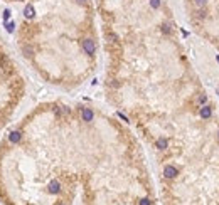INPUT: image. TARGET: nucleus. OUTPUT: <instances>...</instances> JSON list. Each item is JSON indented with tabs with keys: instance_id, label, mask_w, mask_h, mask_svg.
I'll list each match as a JSON object with an SVG mask.
<instances>
[{
	"instance_id": "1",
	"label": "nucleus",
	"mask_w": 219,
	"mask_h": 205,
	"mask_svg": "<svg viewBox=\"0 0 219 205\" xmlns=\"http://www.w3.org/2000/svg\"><path fill=\"white\" fill-rule=\"evenodd\" d=\"M81 46H83V50L86 52L88 56H93V54L96 52V42L91 39V37H86V39H83Z\"/></svg>"
},
{
	"instance_id": "2",
	"label": "nucleus",
	"mask_w": 219,
	"mask_h": 205,
	"mask_svg": "<svg viewBox=\"0 0 219 205\" xmlns=\"http://www.w3.org/2000/svg\"><path fill=\"white\" fill-rule=\"evenodd\" d=\"M22 141V131L20 130H14L9 133V143L12 145H19Z\"/></svg>"
},
{
	"instance_id": "3",
	"label": "nucleus",
	"mask_w": 219,
	"mask_h": 205,
	"mask_svg": "<svg viewBox=\"0 0 219 205\" xmlns=\"http://www.w3.org/2000/svg\"><path fill=\"white\" fill-rule=\"evenodd\" d=\"M47 192L51 195H57L59 192H61V183H59V180L52 178V180L49 182V185H47Z\"/></svg>"
},
{
	"instance_id": "4",
	"label": "nucleus",
	"mask_w": 219,
	"mask_h": 205,
	"mask_svg": "<svg viewBox=\"0 0 219 205\" xmlns=\"http://www.w3.org/2000/svg\"><path fill=\"white\" fill-rule=\"evenodd\" d=\"M179 175V170L175 168V166H172V165H167L164 168V176L165 178H169V180H172V178H175V176Z\"/></svg>"
},
{
	"instance_id": "5",
	"label": "nucleus",
	"mask_w": 219,
	"mask_h": 205,
	"mask_svg": "<svg viewBox=\"0 0 219 205\" xmlns=\"http://www.w3.org/2000/svg\"><path fill=\"white\" fill-rule=\"evenodd\" d=\"M81 118H83V121L91 123L93 118H95V113H93L91 108H81Z\"/></svg>"
},
{
	"instance_id": "6",
	"label": "nucleus",
	"mask_w": 219,
	"mask_h": 205,
	"mask_svg": "<svg viewBox=\"0 0 219 205\" xmlns=\"http://www.w3.org/2000/svg\"><path fill=\"white\" fill-rule=\"evenodd\" d=\"M199 114H201V118H204V119L211 118V114H212V109H211V106H202V108H201V111H199Z\"/></svg>"
},
{
	"instance_id": "7",
	"label": "nucleus",
	"mask_w": 219,
	"mask_h": 205,
	"mask_svg": "<svg viewBox=\"0 0 219 205\" xmlns=\"http://www.w3.org/2000/svg\"><path fill=\"white\" fill-rule=\"evenodd\" d=\"M167 146H169V141L165 140V138H158L157 140V148L158 150H167Z\"/></svg>"
},
{
	"instance_id": "8",
	"label": "nucleus",
	"mask_w": 219,
	"mask_h": 205,
	"mask_svg": "<svg viewBox=\"0 0 219 205\" xmlns=\"http://www.w3.org/2000/svg\"><path fill=\"white\" fill-rule=\"evenodd\" d=\"M137 205H152V202H150V198H140Z\"/></svg>"
},
{
	"instance_id": "9",
	"label": "nucleus",
	"mask_w": 219,
	"mask_h": 205,
	"mask_svg": "<svg viewBox=\"0 0 219 205\" xmlns=\"http://www.w3.org/2000/svg\"><path fill=\"white\" fill-rule=\"evenodd\" d=\"M217 93H219V87H217Z\"/></svg>"
},
{
	"instance_id": "10",
	"label": "nucleus",
	"mask_w": 219,
	"mask_h": 205,
	"mask_svg": "<svg viewBox=\"0 0 219 205\" xmlns=\"http://www.w3.org/2000/svg\"><path fill=\"white\" fill-rule=\"evenodd\" d=\"M59 205H64V203H59Z\"/></svg>"
}]
</instances>
